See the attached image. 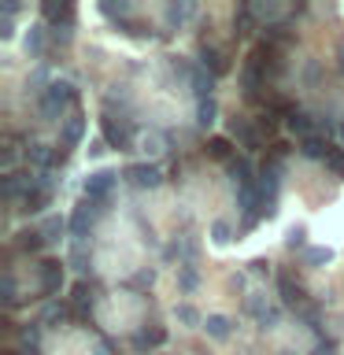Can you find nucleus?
Masks as SVG:
<instances>
[{"label": "nucleus", "instance_id": "nucleus-1", "mask_svg": "<svg viewBox=\"0 0 344 355\" xmlns=\"http://www.w3.org/2000/svg\"><path fill=\"white\" fill-rule=\"evenodd\" d=\"M78 93L71 82H52L49 89H41V115L44 119H63V111H78Z\"/></svg>", "mask_w": 344, "mask_h": 355}, {"label": "nucleus", "instance_id": "nucleus-2", "mask_svg": "<svg viewBox=\"0 0 344 355\" xmlns=\"http://www.w3.org/2000/svg\"><path fill=\"white\" fill-rule=\"evenodd\" d=\"M266 55H263V49H259V41H255V49L248 52V60H244V67H241V89H244V96L248 100H259V89L266 85Z\"/></svg>", "mask_w": 344, "mask_h": 355}, {"label": "nucleus", "instance_id": "nucleus-3", "mask_svg": "<svg viewBox=\"0 0 344 355\" xmlns=\"http://www.w3.org/2000/svg\"><path fill=\"white\" fill-rule=\"evenodd\" d=\"M100 133H104V141L111 144V148L119 152H130L133 148V122L126 115H111V111H104V119H100Z\"/></svg>", "mask_w": 344, "mask_h": 355}, {"label": "nucleus", "instance_id": "nucleus-4", "mask_svg": "<svg viewBox=\"0 0 344 355\" xmlns=\"http://www.w3.org/2000/svg\"><path fill=\"white\" fill-rule=\"evenodd\" d=\"M277 293H282V304L285 307H293L296 311V315H315V304H311V300H307V293H304V285H300V282H293V274H277Z\"/></svg>", "mask_w": 344, "mask_h": 355}, {"label": "nucleus", "instance_id": "nucleus-5", "mask_svg": "<svg viewBox=\"0 0 344 355\" xmlns=\"http://www.w3.org/2000/svg\"><path fill=\"white\" fill-rule=\"evenodd\" d=\"M108 211V204H93V200H82V204L74 207V215L67 218V226H71V237H89V230H93V222Z\"/></svg>", "mask_w": 344, "mask_h": 355}, {"label": "nucleus", "instance_id": "nucleus-6", "mask_svg": "<svg viewBox=\"0 0 344 355\" xmlns=\"http://www.w3.org/2000/svg\"><path fill=\"white\" fill-rule=\"evenodd\" d=\"M26 163L30 166H37V171H55V166H63L67 163V148H52V144H26Z\"/></svg>", "mask_w": 344, "mask_h": 355}, {"label": "nucleus", "instance_id": "nucleus-7", "mask_svg": "<svg viewBox=\"0 0 344 355\" xmlns=\"http://www.w3.org/2000/svg\"><path fill=\"white\" fill-rule=\"evenodd\" d=\"M49 204H52V182H49V174H41V178H33V185L26 189V196L19 200V211L37 215V211H44Z\"/></svg>", "mask_w": 344, "mask_h": 355}, {"label": "nucleus", "instance_id": "nucleus-8", "mask_svg": "<svg viewBox=\"0 0 344 355\" xmlns=\"http://www.w3.org/2000/svg\"><path fill=\"white\" fill-rule=\"evenodd\" d=\"M115 185H119L115 171H93L85 178V200H93V204H108L111 193H115Z\"/></svg>", "mask_w": 344, "mask_h": 355}, {"label": "nucleus", "instance_id": "nucleus-9", "mask_svg": "<svg viewBox=\"0 0 344 355\" xmlns=\"http://www.w3.org/2000/svg\"><path fill=\"white\" fill-rule=\"evenodd\" d=\"M63 266L60 259H41L37 263V293L41 296H60L63 288Z\"/></svg>", "mask_w": 344, "mask_h": 355}, {"label": "nucleus", "instance_id": "nucleus-10", "mask_svg": "<svg viewBox=\"0 0 344 355\" xmlns=\"http://www.w3.org/2000/svg\"><path fill=\"white\" fill-rule=\"evenodd\" d=\"M122 178H126L133 189H155L163 182V171L155 163H130L126 171H122Z\"/></svg>", "mask_w": 344, "mask_h": 355}, {"label": "nucleus", "instance_id": "nucleus-11", "mask_svg": "<svg viewBox=\"0 0 344 355\" xmlns=\"http://www.w3.org/2000/svg\"><path fill=\"white\" fill-rule=\"evenodd\" d=\"M230 137L237 141L244 152H259L263 148V130H255L248 119H233L230 122Z\"/></svg>", "mask_w": 344, "mask_h": 355}, {"label": "nucleus", "instance_id": "nucleus-12", "mask_svg": "<svg viewBox=\"0 0 344 355\" xmlns=\"http://www.w3.org/2000/svg\"><path fill=\"white\" fill-rule=\"evenodd\" d=\"M67 304H71V315L78 322H93V288H89V282H78Z\"/></svg>", "mask_w": 344, "mask_h": 355}, {"label": "nucleus", "instance_id": "nucleus-13", "mask_svg": "<svg viewBox=\"0 0 344 355\" xmlns=\"http://www.w3.org/2000/svg\"><path fill=\"white\" fill-rule=\"evenodd\" d=\"M41 15L52 22V30H74L78 11H74V4H55V0H49V4H41Z\"/></svg>", "mask_w": 344, "mask_h": 355}, {"label": "nucleus", "instance_id": "nucleus-14", "mask_svg": "<svg viewBox=\"0 0 344 355\" xmlns=\"http://www.w3.org/2000/svg\"><path fill=\"white\" fill-rule=\"evenodd\" d=\"M30 185H33L30 171H8L4 174V204H19V200L26 196Z\"/></svg>", "mask_w": 344, "mask_h": 355}, {"label": "nucleus", "instance_id": "nucleus-15", "mask_svg": "<svg viewBox=\"0 0 344 355\" xmlns=\"http://www.w3.org/2000/svg\"><path fill=\"white\" fill-rule=\"evenodd\" d=\"M200 67L211 71L215 78H222V74L230 71V55L222 52V49H215V44H200Z\"/></svg>", "mask_w": 344, "mask_h": 355}, {"label": "nucleus", "instance_id": "nucleus-16", "mask_svg": "<svg viewBox=\"0 0 344 355\" xmlns=\"http://www.w3.org/2000/svg\"><path fill=\"white\" fill-rule=\"evenodd\" d=\"M226 166H230V178H233V185H237V189L259 182V178H255V171H252V159H248V155H233Z\"/></svg>", "mask_w": 344, "mask_h": 355}, {"label": "nucleus", "instance_id": "nucleus-17", "mask_svg": "<svg viewBox=\"0 0 344 355\" xmlns=\"http://www.w3.org/2000/svg\"><path fill=\"white\" fill-rule=\"evenodd\" d=\"M189 85H193L196 100H211V89H215V74L204 71L200 63H193V67H189Z\"/></svg>", "mask_w": 344, "mask_h": 355}, {"label": "nucleus", "instance_id": "nucleus-18", "mask_svg": "<svg viewBox=\"0 0 344 355\" xmlns=\"http://www.w3.org/2000/svg\"><path fill=\"white\" fill-rule=\"evenodd\" d=\"M60 137H63V144H67V148H74V144L85 137V115H82V111H71V115L63 119V130H60Z\"/></svg>", "mask_w": 344, "mask_h": 355}, {"label": "nucleus", "instance_id": "nucleus-19", "mask_svg": "<svg viewBox=\"0 0 344 355\" xmlns=\"http://www.w3.org/2000/svg\"><path fill=\"white\" fill-rule=\"evenodd\" d=\"M233 26H237V30H233L237 37H252V30H263L259 19L252 15V4H241L237 11H233Z\"/></svg>", "mask_w": 344, "mask_h": 355}, {"label": "nucleus", "instance_id": "nucleus-20", "mask_svg": "<svg viewBox=\"0 0 344 355\" xmlns=\"http://www.w3.org/2000/svg\"><path fill=\"white\" fill-rule=\"evenodd\" d=\"M19 348L22 355H41V322H30L19 329Z\"/></svg>", "mask_w": 344, "mask_h": 355}, {"label": "nucleus", "instance_id": "nucleus-21", "mask_svg": "<svg viewBox=\"0 0 344 355\" xmlns=\"http://www.w3.org/2000/svg\"><path fill=\"white\" fill-rule=\"evenodd\" d=\"M163 344H166V329L163 326H148V329H141L137 337H133V348H137V352L163 348Z\"/></svg>", "mask_w": 344, "mask_h": 355}, {"label": "nucleus", "instance_id": "nucleus-22", "mask_svg": "<svg viewBox=\"0 0 344 355\" xmlns=\"http://www.w3.org/2000/svg\"><path fill=\"white\" fill-rule=\"evenodd\" d=\"M326 152H329V141L322 133H311V137L300 141V155L304 159H326Z\"/></svg>", "mask_w": 344, "mask_h": 355}, {"label": "nucleus", "instance_id": "nucleus-23", "mask_svg": "<svg viewBox=\"0 0 344 355\" xmlns=\"http://www.w3.org/2000/svg\"><path fill=\"white\" fill-rule=\"evenodd\" d=\"M67 318H71V304H49L44 315H41V326L44 329H60Z\"/></svg>", "mask_w": 344, "mask_h": 355}, {"label": "nucleus", "instance_id": "nucleus-24", "mask_svg": "<svg viewBox=\"0 0 344 355\" xmlns=\"http://www.w3.org/2000/svg\"><path fill=\"white\" fill-rule=\"evenodd\" d=\"M44 244H49V241L41 237V230H26V233H15V248H19V252H26V255L41 252Z\"/></svg>", "mask_w": 344, "mask_h": 355}, {"label": "nucleus", "instance_id": "nucleus-25", "mask_svg": "<svg viewBox=\"0 0 344 355\" xmlns=\"http://www.w3.org/2000/svg\"><path fill=\"white\" fill-rule=\"evenodd\" d=\"M204 329H207V337L226 340L230 333H233V322H230L226 315H207V318H204Z\"/></svg>", "mask_w": 344, "mask_h": 355}, {"label": "nucleus", "instance_id": "nucleus-26", "mask_svg": "<svg viewBox=\"0 0 344 355\" xmlns=\"http://www.w3.org/2000/svg\"><path fill=\"white\" fill-rule=\"evenodd\" d=\"M285 126L293 130V133H296L300 141H304V137H311V133H315V130H311V126H315V119H311L307 111H300V107H296L293 115H289V122H285Z\"/></svg>", "mask_w": 344, "mask_h": 355}, {"label": "nucleus", "instance_id": "nucleus-27", "mask_svg": "<svg viewBox=\"0 0 344 355\" xmlns=\"http://www.w3.org/2000/svg\"><path fill=\"white\" fill-rule=\"evenodd\" d=\"M263 41H270V44H277L282 49L285 41H293V30H289V22H270V26H263Z\"/></svg>", "mask_w": 344, "mask_h": 355}, {"label": "nucleus", "instance_id": "nucleus-28", "mask_svg": "<svg viewBox=\"0 0 344 355\" xmlns=\"http://www.w3.org/2000/svg\"><path fill=\"white\" fill-rule=\"evenodd\" d=\"M207 155H211V159H233V141L230 137H211L207 141Z\"/></svg>", "mask_w": 344, "mask_h": 355}, {"label": "nucleus", "instance_id": "nucleus-29", "mask_svg": "<svg viewBox=\"0 0 344 355\" xmlns=\"http://www.w3.org/2000/svg\"><path fill=\"white\" fill-rule=\"evenodd\" d=\"M63 230H71V226H67L60 215H49V218L41 222V237L49 241V244H52V241H60V233H63Z\"/></svg>", "mask_w": 344, "mask_h": 355}, {"label": "nucleus", "instance_id": "nucleus-30", "mask_svg": "<svg viewBox=\"0 0 344 355\" xmlns=\"http://www.w3.org/2000/svg\"><path fill=\"white\" fill-rule=\"evenodd\" d=\"M329 166V174L333 178H341L344 182V148H337V144H329V152H326V159H322Z\"/></svg>", "mask_w": 344, "mask_h": 355}, {"label": "nucleus", "instance_id": "nucleus-31", "mask_svg": "<svg viewBox=\"0 0 344 355\" xmlns=\"http://www.w3.org/2000/svg\"><path fill=\"white\" fill-rule=\"evenodd\" d=\"M215 115H218L215 96H211V100H196V122H200V126H211V122H215Z\"/></svg>", "mask_w": 344, "mask_h": 355}, {"label": "nucleus", "instance_id": "nucleus-32", "mask_svg": "<svg viewBox=\"0 0 344 355\" xmlns=\"http://www.w3.org/2000/svg\"><path fill=\"white\" fill-rule=\"evenodd\" d=\"M196 285H200V270H196V266H178V288H182V293H193Z\"/></svg>", "mask_w": 344, "mask_h": 355}, {"label": "nucleus", "instance_id": "nucleus-33", "mask_svg": "<svg viewBox=\"0 0 344 355\" xmlns=\"http://www.w3.org/2000/svg\"><path fill=\"white\" fill-rule=\"evenodd\" d=\"M100 11H104V15L108 19H115L119 22V26H122V22H130V4H126V0H119V4H100Z\"/></svg>", "mask_w": 344, "mask_h": 355}, {"label": "nucleus", "instance_id": "nucleus-34", "mask_svg": "<svg viewBox=\"0 0 344 355\" xmlns=\"http://www.w3.org/2000/svg\"><path fill=\"white\" fill-rule=\"evenodd\" d=\"M193 15H196V4H171V8H166V19L178 22V26H182V22H189Z\"/></svg>", "mask_w": 344, "mask_h": 355}, {"label": "nucleus", "instance_id": "nucleus-35", "mask_svg": "<svg viewBox=\"0 0 344 355\" xmlns=\"http://www.w3.org/2000/svg\"><path fill=\"white\" fill-rule=\"evenodd\" d=\"M26 52H30V55H41V52H44V26H30V33H26Z\"/></svg>", "mask_w": 344, "mask_h": 355}, {"label": "nucleus", "instance_id": "nucleus-36", "mask_svg": "<svg viewBox=\"0 0 344 355\" xmlns=\"http://www.w3.org/2000/svg\"><path fill=\"white\" fill-rule=\"evenodd\" d=\"M0 296H4V304L8 307H15L19 304V296H15V274L4 270V282H0Z\"/></svg>", "mask_w": 344, "mask_h": 355}, {"label": "nucleus", "instance_id": "nucleus-37", "mask_svg": "<svg viewBox=\"0 0 344 355\" xmlns=\"http://www.w3.org/2000/svg\"><path fill=\"white\" fill-rule=\"evenodd\" d=\"M174 318H178V322H185V326H196V322H204V318H200V311H196L193 304H178V307H174Z\"/></svg>", "mask_w": 344, "mask_h": 355}, {"label": "nucleus", "instance_id": "nucleus-38", "mask_svg": "<svg viewBox=\"0 0 344 355\" xmlns=\"http://www.w3.org/2000/svg\"><path fill=\"white\" fill-rule=\"evenodd\" d=\"M329 259H333L329 248H307V255H304L307 266H322V263H329Z\"/></svg>", "mask_w": 344, "mask_h": 355}, {"label": "nucleus", "instance_id": "nucleus-39", "mask_svg": "<svg viewBox=\"0 0 344 355\" xmlns=\"http://www.w3.org/2000/svg\"><path fill=\"white\" fill-rule=\"evenodd\" d=\"M252 15L259 19V22H266V26H270V19L277 15V4H252Z\"/></svg>", "mask_w": 344, "mask_h": 355}, {"label": "nucleus", "instance_id": "nucleus-40", "mask_svg": "<svg viewBox=\"0 0 344 355\" xmlns=\"http://www.w3.org/2000/svg\"><path fill=\"white\" fill-rule=\"evenodd\" d=\"M230 233H233V230H230V222H222V218H218L215 226H211V241H215V244H226V241H230Z\"/></svg>", "mask_w": 344, "mask_h": 355}, {"label": "nucleus", "instance_id": "nucleus-41", "mask_svg": "<svg viewBox=\"0 0 344 355\" xmlns=\"http://www.w3.org/2000/svg\"><path fill=\"white\" fill-rule=\"evenodd\" d=\"M152 282H155V274H152V270H141L137 277H130V285H133V288H148Z\"/></svg>", "mask_w": 344, "mask_h": 355}, {"label": "nucleus", "instance_id": "nucleus-42", "mask_svg": "<svg viewBox=\"0 0 344 355\" xmlns=\"http://www.w3.org/2000/svg\"><path fill=\"white\" fill-rule=\"evenodd\" d=\"M304 237H307L304 230H293V233H289V241H285V244H289V248H304V244H307Z\"/></svg>", "mask_w": 344, "mask_h": 355}, {"label": "nucleus", "instance_id": "nucleus-43", "mask_svg": "<svg viewBox=\"0 0 344 355\" xmlns=\"http://www.w3.org/2000/svg\"><path fill=\"white\" fill-rule=\"evenodd\" d=\"M71 263L78 266V270H85V266H89V255H85V248H74V252H71Z\"/></svg>", "mask_w": 344, "mask_h": 355}, {"label": "nucleus", "instance_id": "nucleus-44", "mask_svg": "<svg viewBox=\"0 0 344 355\" xmlns=\"http://www.w3.org/2000/svg\"><path fill=\"white\" fill-rule=\"evenodd\" d=\"M315 355H337V344H333V340L318 344V348H315Z\"/></svg>", "mask_w": 344, "mask_h": 355}, {"label": "nucleus", "instance_id": "nucleus-45", "mask_svg": "<svg viewBox=\"0 0 344 355\" xmlns=\"http://www.w3.org/2000/svg\"><path fill=\"white\" fill-rule=\"evenodd\" d=\"M11 163H15V148L8 144V148H4V166H11Z\"/></svg>", "mask_w": 344, "mask_h": 355}, {"label": "nucleus", "instance_id": "nucleus-46", "mask_svg": "<svg viewBox=\"0 0 344 355\" xmlns=\"http://www.w3.org/2000/svg\"><path fill=\"white\" fill-rule=\"evenodd\" d=\"M341 71H344V44H341Z\"/></svg>", "mask_w": 344, "mask_h": 355}, {"label": "nucleus", "instance_id": "nucleus-47", "mask_svg": "<svg viewBox=\"0 0 344 355\" xmlns=\"http://www.w3.org/2000/svg\"><path fill=\"white\" fill-rule=\"evenodd\" d=\"M341 141H344V122H341Z\"/></svg>", "mask_w": 344, "mask_h": 355}]
</instances>
